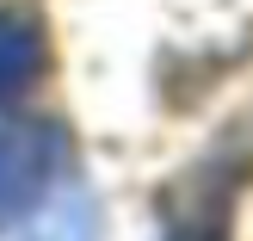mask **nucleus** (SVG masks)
<instances>
[{
    "mask_svg": "<svg viewBox=\"0 0 253 241\" xmlns=\"http://www.w3.org/2000/svg\"><path fill=\"white\" fill-rule=\"evenodd\" d=\"M62 167V136L49 124H6L0 130V229L19 223L49 192Z\"/></svg>",
    "mask_w": 253,
    "mask_h": 241,
    "instance_id": "f257e3e1",
    "label": "nucleus"
},
{
    "mask_svg": "<svg viewBox=\"0 0 253 241\" xmlns=\"http://www.w3.org/2000/svg\"><path fill=\"white\" fill-rule=\"evenodd\" d=\"M43 74V31L25 12H0V99H19Z\"/></svg>",
    "mask_w": 253,
    "mask_h": 241,
    "instance_id": "f03ea898",
    "label": "nucleus"
}]
</instances>
